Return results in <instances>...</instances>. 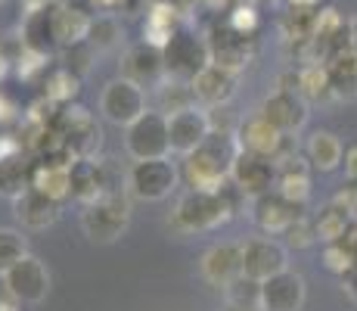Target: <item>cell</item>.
Listing matches in <instances>:
<instances>
[{
    "instance_id": "cell-3",
    "label": "cell",
    "mask_w": 357,
    "mask_h": 311,
    "mask_svg": "<svg viewBox=\"0 0 357 311\" xmlns=\"http://www.w3.org/2000/svg\"><path fill=\"white\" fill-rule=\"evenodd\" d=\"M130 227V199L128 193H106L81 209V231L93 243H115Z\"/></svg>"
},
{
    "instance_id": "cell-12",
    "label": "cell",
    "mask_w": 357,
    "mask_h": 311,
    "mask_svg": "<svg viewBox=\"0 0 357 311\" xmlns=\"http://www.w3.org/2000/svg\"><path fill=\"white\" fill-rule=\"evenodd\" d=\"M121 78L140 85L143 91L146 87H159L165 78H168V66H165V50L149 41H140V44H130L121 57Z\"/></svg>"
},
{
    "instance_id": "cell-9",
    "label": "cell",
    "mask_w": 357,
    "mask_h": 311,
    "mask_svg": "<svg viewBox=\"0 0 357 311\" xmlns=\"http://www.w3.org/2000/svg\"><path fill=\"white\" fill-rule=\"evenodd\" d=\"M3 293L13 296L19 305H38L50 293V271L38 255H25L16 268L3 274Z\"/></svg>"
},
{
    "instance_id": "cell-46",
    "label": "cell",
    "mask_w": 357,
    "mask_h": 311,
    "mask_svg": "<svg viewBox=\"0 0 357 311\" xmlns=\"http://www.w3.org/2000/svg\"><path fill=\"white\" fill-rule=\"evenodd\" d=\"M227 311H252V308H236V305H227Z\"/></svg>"
},
{
    "instance_id": "cell-17",
    "label": "cell",
    "mask_w": 357,
    "mask_h": 311,
    "mask_svg": "<svg viewBox=\"0 0 357 311\" xmlns=\"http://www.w3.org/2000/svg\"><path fill=\"white\" fill-rule=\"evenodd\" d=\"M236 81H239V72L221 66V62H208V66L190 81V87H193V96L202 109H221V106H227L233 100V94H236Z\"/></svg>"
},
{
    "instance_id": "cell-35",
    "label": "cell",
    "mask_w": 357,
    "mask_h": 311,
    "mask_svg": "<svg viewBox=\"0 0 357 311\" xmlns=\"http://www.w3.org/2000/svg\"><path fill=\"white\" fill-rule=\"evenodd\" d=\"M121 38H125V31H121V22L112 16V13H102V16L93 19L91 34H87V44H91L97 53H106V50H112V47L119 44Z\"/></svg>"
},
{
    "instance_id": "cell-6",
    "label": "cell",
    "mask_w": 357,
    "mask_h": 311,
    "mask_svg": "<svg viewBox=\"0 0 357 311\" xmlns=\"http://www.w3.org/2000/svg\"><path fill=\"white\" fill-rule=\"evenodd\" d=\"M125 150L134 162L143 159H165L171 156V137H168V115L146 109L134 124L125 128Z\"/></svg>"
},
{
    "instance_id": "cell-43",
    "label": "cell",
    "mask_w": 357,
    "mask_h": 311,
    "mask_svg": "<svg viewBox=\"0 0 357 311\" xmlns=\"http://www.w3.org/2000/svg\"><path fill=\"white\" fill-rule=\"evenodd\" d=\"M93 6H97L100 13H112V10H121V6L128 3V0H91Z\"/></svg>"
},
{
    "instance_id": "cell-18",
    "label": "cell",
    "mask_w": 357,
    "mask_h": 311,
    "mask_svg": "<svg viewBox=\"0 0 357 311\" xmlns=\"http://www.w3.org/2000/svg\"><path fill=\"white\" fill-rule=\"evenodd\" d=\"M202 277L218 289H227L233 280L243 277V243H215L202 252L199 259Z\"/></svg>"
},
{
    "instance_id": "cell-11",
    "label": "cell",
    "mask_w": 357,
    "mask_h": 311,
    "mask_svg": "<svg viewBox=\"0 0 357 311\" xmlns=\"http://www.w3.org/2000/svg\"><path fill=\"white\" fill-rule=\"evenodd\" d=\"M162 50H165V66H168V78L177 81H193L211 62L208 41H199L187 31H177Z\"/></svg>"
},
{
    "instance_id": "cell-42",
    "label": "cell",
    "mask_w": 357,
    "mask_h": 311,
    "mask_svg": "<svg viewBox=\"0 0 357 311\" xmlns=\"http://www.w3.org/2000/svg\"><path fill=\"white\" fill-rule=\"evenodd\" d=\"M289 6L292 10H298V13H317L320 0H289Z\"/></svg>"
},
{
    "instance_id": "cell-38",
    "label": "cell",
    "mask_w": 357,
    "mask_h": 311,
    "mask_svg": "<svg viewBox=\"0 0 357 311\" xmlns=\"http://www.w3.org/2000/svg\"><path fill=\"white\" fill-rule=\"evenodd\" d=\"M227 25L233 31H239V34H245V38H252L258 29V13H255V6H236V10L230 13V19H227Z\"/></svg>"
},
{
    "instance_id": "cell-31",
    "label": "cell",
    "mask_w": 357,
    "mask_h": 311,
    "mask_svg": "<svg viewBox=\"0 0 357 311\" xmlns=\"http://www.w3.org/2000/svg\"><path fill=\"white\" fill-rule=\"evenodd\" d=\"M298 94L307 103H326L333 100V87H329V72L324 62H307L298 68Z\"/></svg>"
},
{
    "instance_id": "cell-16",
    "label": "cell",
    "mask_w": 357,
    "mask_h": 311,
    "mask_svg": "<svg viewBox=\"0 0 357 311\" xmlns=\"http://www.w3.org/2000/svg\"><path fill=\"white\" fill-rule=\"evenodd\" d=\"M305 299H307L305 277L298 271H292V268H286V271L273 274V277L261 283L258 311H301Z\"/></svg>"
},
{
    "instance_id": "cell-7",
    "label": "cell",
    "mask_w": 357,
    "mask_h": 311,
    "mask_svg": "<svg viewBox=\"0 0 357 311\" xmlns=\"http://www.w3.org/2000/svg\"><path fill=\"white\" fill-rule=\"evenodd\" d=\"M236 143H239V153L271 159V162H280L283 156L295 153L292 137H286L283 131H277L261 113L236 124Z\"/></svg>"
},
{
    "instance_id": "cell-26",
    "label": "cell",
    "mask_w": 357,
    "mask_h": 311,
    "mask_svg": "<svg viewBox=\"0 0 357 311\" xmlns=\"http://www.w3.org/2000/svg\"><path fill=\"white\" fill-rule=\"evenodd\" d=\"M311 221H314V231H317V243H324V246L339 243V240L351 237L354 227H357V221L348 215V212L342 209L339 203H333V199H329V203Z\"/></svg>"
},
{
    "instance_id": "cell-28",
    "label": "cell",
    "mask_w": 357,
    "mask_h": 311,
    "mask_svg": "<svg viewBox=\"0 0 357 311\" xmlns=\"http://www.w3.org/2000/svg\"><path fill=\"white\" fill-rule=\"evenodd\" d=\"M221 41H208V50H211V62H221V66L233 68V72H239V68L249 62L252 50H249V38L239 31H233L230 25L218 34Z\"/></svg>"
},
{
    "instance_id": "cell-14",
    "label": "cell",
    "mask_w": 357,
    "mask_h": 311,
    "mask_svg": "<svg viewBox=\"0 0 357 311\" xmlns=\"http://www.w3.org/2000/svg\"><path fill=\"white\" fill-rule=\"evenodd\" d=\"M211 134V115L202 106H187L181 113L168 115V137H171V153L190 156L205 143V137Z\"/></svg>"
},
{
    "instance_id": "cell-13",
    "label": "cell",
    "mask_w": 357,
    "mask_h": 311,
    "mask_svg": "<svg viewBox=\"0 0 357 311\" xmlns=\"http://www.w3.org/2000/svg\"><path fill=\"white\" fill-rule=\"evenodd\" d=\"M258 113L264 115L277 131H283L286 137H295L298 131H305L307 119H311V103H307L301 94L280 91L277 87L273 94L264 96V103H261Z\"/></svg>"
},
{
    "instance_id": "cell-44",
    "label": "cell",
    "mask_w": 357,
    "mask_h": 311,
    "mask_svg": "<svg viewBox=\"0 0 357 311\" xmlns=\"http://www.w3.org/2000/svg\"><path fill=\"white\" fill-rule=\"evenodd\" d=\"M348 47L357 53V16L348 19Z\"/></svg>"
},
{
    "instance_id": "cell-39",
    "label": "cell",
    "mask_w": 357,
    "mask_h": 311,
    "mask_svg": "<svg viewBox=\"0 0 357 311\" xmlns=\"http://www.w3.org/2000/svg\"><path fill=\"white\" fill-rule=\"evenodd\" d=\"M333 203H339L342 209H345L348 215H351V218L357 221V184H351V181H348V184L342 187V190H339V193H335V196H333Z\"/></svg>"
},
{
    "instance_id": "cell-1",
    "label": "cell",
    "mask_w": 357,
    "mask_h": 311,
    "mask_svg": "<svg viewBox=\"0 0 357 311\" xmlns=\"http://www.w3.org/2000/svg\"><path fill=\"white\" fill-rule=\"evenodd\" d=\"M239 196H243V193H239L230 181L224 184L221 190H187L174 203V212H171V227H174L177 233L215 231V227L227 224V221L236 215Z\"/></svg>"
},
{
    "instance_id": "cell-25",
    "label": "cell",
    "mask_w": 357,
    "mask_h": 311,
    "mask_svg": "<svg viewBox=\"0 0 357 311\" xmlns=\"http://www.w3.org/2000/svg\"><path fill=\"white\" fill-rule=\"evenodd\" d=\"M329 72V87H333V100H357V53L339 50L335 57H329L326 62Z\"/></svg>"
},
{
    "instance_id": "cell-33",
    "label": "cell",
    "mask_w": 357,
    "mask_h": 311,
    "mask_svg": "<svg viewBox=\"0 0 357 311\" xmlns=\"http://www.w3.org/2000/svg\"><path fill=\"white\" fill-rule=\"evenodd\" d=\"M78 91H81V75H75L72 68L56 66L53 72H47L44 94L50 103H63V106H68V103L78 96Z\"/></svg>"
},
{
    "instance_id": "cell-20",
    "label": "cell",
    "mask_w": 357,
    "mask_h": 311,
    "mask_svg": "<svg viewBox=\"0 0 357 311\" xmlns=\"http://www.w3.org/2000/svg\"><path fill=\"white\" fill-rule=\"evenodd\" d=\"M311 165H307L305 153H289L277 162V193L283 199H289L292 205L305 209V203L311 199Z\"/></svg>"
},
{
    "instance_id": "cell-29",
    "label": "cell",
    "mask_w": 357,
    "mask_h": 311,
    "mask_svg": "<svg viewBox=\"0 0 357 311\" xmlns=\"http://www.w3.org/2000/svg\"><path fill=\"white\" fill-rule=\"evenodd\" d=\"M187 106H199L190 81H177V78H165L159 87H155V113L162 115H174Z\"/></svg>"
},
{
    "instance_id": "cell-4",
    "label": "cell",
    "mask_w": 357,
    "mask_h": 311,
    "mask_svg": "<svg viewBox=\"0 0 357 311\" xmlns=\"http://www.w3.org/2000/svg\"><path fill=\"white\" fill-rule=\"evenodd\" d=\"M53 137H59V147L75 162V159H93V153L100 150L102 131L91 109L78 106V103H68L53 119Z\"/></svg>"
},
{
    "instance_id": "cell-8",
    "label": "cell",
    "mask_w": 357,
    "mask_h": 311,
    "mask_svg": "<svg viewBox=\"0 0 357 311\" xmlns=\"http://www.w3.org/2000/svg\"><path fill=\"white\" fill-rule=\"evenodd\" d=\"M100 113L109 124L128 128L146 113V91L128 78H112L100 94Z\"/></svg>"
},
{
    "instance_id": "cell-34",
    "label": "cell",
    "mask_w": 357,
    "mask_h": 311,
    "mask_svg": "<svg viewBox=\"0 0 357 311\" xmlns=\"http://www.w3.org/2000/svg\"><path fill=\"white\" fill-rule=\"evenodd\" d=\"M29 252V237L16 227H0V277H3L10 268H16L19 261Z\"/></svg>"
},
{
    "instance_id": "cell-24",
    "label": "cell",
    "mask_w": 357,
    "mask_h": 311,
    "mask_svg": "<svg viewBox=\"0 0 357 311\" xmlns=\"http://www.w3.org/2000/svg\"><path fill=\"white\" fill-rule=\"evenodd\" d=\"M91 25L93 16H87L78 6H53V38H56V44L63 50L75 44H84L87 34H91Z\"/></svg>"
},
{
    "instance_id": "cell-19",
    "label": "cell",
    "mask_w": 357,
    "mask_h": 311,
    "mask_svg": "<svg viewBox=\"0 0 357 311\" xmlns=\"http://www.w3.org/2000/svg\"><path fill=\"white\" fill-rule=\"evenodd\" d=\"M298 218H301V209L292 205L289 199H283L277 190L252 199V221H255V227L264 237H283Z\"/></svg>"
},
{
    "instance_id": "cell-40",
    "label": "cell",
    "mask_w": 357,
    "mask_h": 311,
    "mask_svg": "<svg viewBox=\"0 0 357 311\" xmlns=\"http://www.w3.org/2000/svg\"><path fill=\"white\" fill-rule=\"evenodd\" d=\"M342 168H345V178L351 184H357V143L345 147V159H342Z\"/></svg>"
},
{
    "instance_id": "cell-37",
    "label": "cell",
    "mask_w": 357,
    "mask_h": 311,
    "mask_svg": "<svg viewBox=\"0 0 357 311\" xmlns=\"http://www.w3.org/2000/svg\"><path fill=\"white\" fill-rule=\"evenodd\" d=\"M317 243V231H314V221L307 215H301L289 231L283 233V246L286 249H295V252H301V249H311Z\"/></svg>"
},
{
    "instance_id": "cell-36",
    "label": "cell",
    "mask_w": 357,
    "mask_h": 311,
    "mask_svg": "<svg viewBox=\"0 0 357 311\" xmlns=\"http://www.w3.org/2000/svg\"><path fill=\"white\" fill-rule=\"evenodd\" d=\"M224 296H227V305L258 311V302H261V283H258V280H249V277H239V280H233L230 287L224 289Z\"/></svg>"
},
{
    "instance_id": "cell-30",
    "label": "cell",
    "mask_w": 357,
    "mask_h": 311,
    "mask_svg": "<svg viewBox=\"0 0 357 311\" xmlns=\"http://www.w3.org/2000/svg\"><path fill=\"white\" fill-rule=\"evenodd\" d=\"M25 50L34 53H47L56 38H53V10H31L29 19H25Z\"/></svg>"
},
{
    "instance_id": "cell-10",
    "label": "cell",
    "mask_w": 357,
    "mask_h": 311,
    "mask_svg": "<svg viewBox=\"0 0 357 311\" xmlns=\"http://www.w3.org/2000/svg\"><path fill=\"white\" fill-rule=\"evenodd\" d=\"M243 243V277L264 283L273 274L286 271L289 268V249L273 237H245Z\"/></svg>"
},
{
    "instance_id": "cell-41",
    "label": "cell",
    "mask_w": 357,
    "mask_h": 311,
    "mask_svg": "<svg viewBox=\"0 0 357 311\" xmlns=\"http://www.w3.org/2000/svg\"><path fill=\"white\" fill-rule=\"evenodd\" d=\"M342 287H345V293L351 296V302L357 305V268L351 274H345V277H342Z\"/></svg>"
},
{
    "instance_id": "cell-22",
    "label": "cell",
    "mask_w": 357,
    "mask_h": 311,
    "mask_svg": "<svg viewBox=\"0 0 357 311\" xmlns=\"http://www.w3.org/2000/svg\"><path fill=\"white\" fill-rule=\"evenodd\" d=\"M305 159L314 171L329 175V171L342 168V159H345V147L333 131H314L305 140Z\"/></svg>"
},
{
    "instance_id": "cell-21",
    "label": "cell",
    "mask_w": 357,
    "mask_h": 311,
    "mask_svg": "<svg viewBox=\"0 0 357 311\" xmlns=\"http://www.w3.org/2000/svg\"><path fill=\"white\" fill-rule=\"evenodd\" d=\"M31 190L50 196L53 203H68L72 199V162H59V159H40L31 165Z\"/></svg>"
},
{
    "instance_id": "cell-32",
    "label": "cell",
    "mask_w": 357,
    "mask_h": 311,
    "mask_svg": "<svg viewBox=\"0 0 357 311\" xmlns=\"http://www.w3.org/2000/svg\"><path fill=\"white\" fill-rule=\"evenodd\" d=\"M174 34H177L174 10H171L168 3H155L153 13L146 16V22H143V41H149V44H155V47H165Z\"/></svg>"
},
{
    "instance_id": "cell-23",
    "label": "cell",
    "mask_w": 357,
    "mask_h": 311,
    "mask_svg": "<svg viewBox=\"0 0 357 311\" xmlns=\"http://www.w3.org/2000/svg\"><path fill=\"white\" fill-rule=\"evenodd\" d=\"M13 205H16V218L22 221L25 231H47L50 224H56L59 209H63L59 203H53L50 196H44V193H38V190H29Z\"/></svg>"
},
{
    "instance_id": "cell-2",
    "label": "cell",
    "mask_w": 357,
    "mask_h": 311,
    "mask_svg": "<svg viewBox=\"0 0 357 311\" xmlns=\"http://www.w3.org/2000/svg\"><path fill=\"white\" fill-rule=\"evenodd\" d=\"M239 156L236 134L230 131H211L196 153L183 156L181 178L190 190H221L230 181L233 162Z\"/></svg>"
},
{
    "instance_id": "cell-5",
    "label": "cell",
    "mask_w": 357,
    "mask_h": 311,
    "mask_svg": "<svg viewBox=\"0 0 357 311\" xmlns=\"http://www.w3.org/2000/svg\"><path fill=\"white\" fill-rule=\"evenodd\" d=\"M177 181H181V168L177 162L165 159H143L134 162L125 175V193L140 203H162L174 193Z\"/></svg>"
},
{
    "instance_id": "cell-45",
    "label": "cell",
    "mask_w": 357,
    "mask_h": 311,
    "mask_svg": "<svg viewBox=\"0 0 357 311\" xmlns=\"http://www.w3.org/2000/svg\"><path fill=\"white\" fill-rule=\"evenodd\" d=\"M56 6V0H29V13L31 10H53Z\"/></svg>"
},
{
    "instance_id": "cell-27",
    "label": "cell",
    "mask_w": 357,
    "mask_h": 311,
    "mask_svg": "<svg viewBox=\"0 0 357 311\" xmlns=\"http://www.w3.org/2000/svg\"><path fill=\"white\" fill-rule=\"evenodd\" d=\"M29 190H31V165L22 159V153L0 156V196L16 203Z\"/></svg>"
},
{
    "instance_id": "cell-15",
    "label": "cell",
    "mask_w": 357,
    "mask_h": 311,
    "mask_svg": "<svg viewBox=\"0 0 357 311\" xmlns=\"http://www.w3.org/2000/svg\"><path fill=\"white\" fill-rule=\"evenodd\" d=\"M230 184L243 193L245 199H258L277 190V162L261 156L239 153L230 171Z\"/></svg>"
}]
</instances>
